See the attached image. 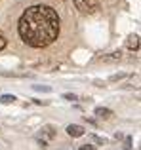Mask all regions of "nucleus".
I'll use <instances>...</instances> for the list:
<instances>
[{"mask_svg": "<svg viewBox=\"0 0 141 150\" xmlns=\"http://www.w3.org/2000/svg\"><path fill=\"white\" fill-rule=\"evenodd\" d=\"M17 30L21 40L31 48H46L59 34V15L52 6L36 4L23 11Z\"/></svg>", "mask_w": 141, "mask_h": 150, "instance_id": "f257e3e1", "label": "nucleus"}, {"mask_svg": "<svg viewBox=\"0 0 141 150\" xmlns=\"http://www.w3.org/2000/svg\"><path fill=\"white\" fill-rule=\"evenodd\" d=\"M95 116L103 118V120H109V118L113 116V110L111 108H105V106H97V108H95Z\"/></svg>", "mask_w": 141, "mask_h": 150, "instance_id": "423d86ee", "label": "nucleus"}, {"mask_svg": "<svg viewBox=\"0 0 141 150\" xmlns=\"http://www.w3.org/2000/svg\"><path fill=\"white\" fill-rule=\"evenodd\" d=\"M126 48L130 50V51H137L139 50V36H137V34H130V36H128Z\"/></svg>", "mask_w": 141, "mask_h": 150, "instance_id": "39448f33", "label": "nucleus"}, {"mask_svg": "<svg viewBox=\"0 0 141 150\" xmlns=\"http://www.w3.org/2000/svg\"><path fill=\"white\" fill-rule=\"evenodd\" d=\"M120 57H122V51H113V53H109V57H105V61H120Z\"/></svg>", "mask_w": 141, "mask_h": 150, "instance_id": "0eeeda50", "label": "nucleus"}, {"mask_svg": "<svg viewBox=\"0 0 141 150\" xmlns=\"http://www.w3.org/2000/svg\"><path fill=\"white\" fill-rule=\"evenodd\" d=\"M90 139H92L95 144H105V143H107V139H103V137H97V135H90Z\"/></svg>", "mask_w": 141, "mask_h": 150, "instance_id": "1a4fd4ad", "label": "nucleus"}, {"mask_svg": "<svg viewBox=\"0 0 141 150\" xmlns=\"http://www.w3.org/2000/svg\"><path fill=\"white\" fill-rule=\"evenodd\" d=\"M34 89H36V91H50L48 86H34Z\"/></svg>", "mask_w": 141, "mask_h": 150, "instance_id": "4468645a", "label": "nucleus"}, {"mask_svg": "<svg viewBox=\"0 0 141 150\" xmlns=\"http://www.w3.org/2000/svg\"><path fill=\"white\" fill-rule=\"evenodd\" d=\"M67 133H69V137L78 139V137H82L86 133V129L82 127V125H78V124H70V125H67Z\"/></svg>", "mask_w": 141, "mask_h": 150, "instance_id": "20e7f679", "label": "nucleus"}, {"mask_svg": "<svg viewBox=\"0 0 141 150\" xmlns=\"http://www.w3.org/2000/svg\"><path fill=\"white\" fill-rule=\"evenodd\" d=\"M8 46V40H6V36L2 34V30H0V50H4Z\"/></svg>", "mask_w": 141, "mask_h": 150, "instance_id": "9d476101", "label": "nucleus"}, {"mask_svg": "<svg viewBox=\"0 0 141 150\" xmlns=\"http://www.w3.org/2000/svg\"><path fill=\"white\" fill-rule=\"evenodd\" d=\"M78 150H95V146H93V144H82Z\"/></svg>", "mask_w": 141, "mask_h": 150, "instance_id": "2eb2a0df", "label": "nucleus"}, {"mask_svg": "<svg viewBox=\"0 0 141 150\" xmlns=\"http://www.w3.org/2000/svg\"><path fill=\"white\" fill-rule=\"evenodd\" d=\"M14 101H15L14 95H2V97H0V103H2V105H11Z\"/></svg>", "mask_w": 141, "mask_h": 150, "instance_id": "6e6552de", "label": "nucleus"}, {"mask_svg": "<svg viewBox=\"0 0 141 150\" xmlns=\"http://www.w3.org/2000/svg\"><path fill=\"white\" fill-rule=\"evenodd\" d=\"M124 150H132V137H126V141H124Z\"/></svg>", "mask_w": 141, "mask_h": 150, "instance_id": "f8f14e48", "label": "nucleus"}, {"mask_svg": "<svg viewBox=\"0 0 141 150\" xmlns=\"http://www.w3.org/2000/svg\"><path fill=\"white\" fill-rule=\"evenodd\" d=\"M53 137H56V127H53V125H42L38 139L44 141V143H48V141H52Z\"/></svg>", "mask_w": 141, "mask_h": 150, "instance_id": "7ed1b4c3", "label": "nucleus"}, {"mask_svg": "<svg viewBox=\"0 0 141 150\" xmlns=\"http://www.w3.org/2000/svg\"><path fill=\"white\" fill-rule=\"evenodd\" d=\"M124 76H126V74H115V76H111L109 80H111V82H118V80H122Z\"/></svg>", "mask_w": 141, "mask_h": 150, "instance_id": "ddd939ff", "label": "nucleus"}, {"mask_svg": "<svg viewBox=\"0 0 141 150\" xmlns=\"http://www.w3.org/2000/svg\"><path fill=\"white\" fill-rule=\"evenodd\" d=\"M63 99H67V101H76L78 97L74 95V93H63Z\"/></svg>", "mask_w": 141, "mask_h": 150, "instance_id": "9b49d317", "label": "nucleus"}, {"mask_svg": "<svg viewBox=\"0 0 141 150\" xmlns=\"http://www.w3.org/2000/svg\"><path fill=\"white\" fill-rule=\"evenodd\" d=\"M76 10H80L82 13H95L99 10V4L97 0H73Z\"/></svg>", "mask_w": 141, "mask_h": 150, "instance_id": "f03ea898", "label": "nucleus"}]
</instances>
